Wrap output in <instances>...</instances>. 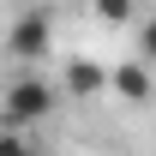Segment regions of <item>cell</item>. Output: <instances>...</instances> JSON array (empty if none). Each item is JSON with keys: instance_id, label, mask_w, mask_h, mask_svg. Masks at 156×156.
Masks as SVG:
<instances>
[{"instance_id": "obj_5", "label": "cell", "mask_w": 156, "mask_h": 156, "mask_svg": "<svg viewBox=\"0 0 156 156\" xmlns=\"http://www.w3.org/2000/svg\"><path fill=\"white\" fill-rule=\"evenodd\" d=\"M0 156H42V144H36V132L6 126V132H0Z\"/></svg>"}, {"instance_id": "obj_3", "label": "cell", "mask_w": 156, "mask_h": 156, "mask_svg": "<svg viewBox=\"0 0 156 156\" xmlns=\"http://www.w3.org/2000/svg\"><path fill=\"white\" fill-rule=\"evenodd\" d=\"M108 84H114L126 102H150V66H144V60H120L114 72H108Z\"/></svg>"}, {"instance_id": "obj_6", "label": "cell", "mask_w": 156, "mask_h": 156, "mask_svg": "<svg viewBox=\"0 0 156 156\" xmlns=\"http://www.w3.org/2000/svg\"><path fill=\"white\" fill-rule=\"evenodd\" d=\"M138 54H144V60H156V12L144 18V30H138Z\"/></svg>"}, {"instance_id": "obj_1", "label": "cell", "mask_w": 156, "mask_h": 156, "mask_svg": "<svg viewBox=\"0 0 156 156\" xmlns=\"http://www.w3.org/2000/svg\"><path fill=\"white\" fill-rule=\"evenodd\" d=\"M54 102H60V90L42 72H18L0 90V114H6V126H18V132H36V120L54 114Z\"/></svg>"}, {"instance_id": "obj_2", "label": "cell", "mask_w": 156, "mask_h": 156, "mask_svg": "<svg viewBox=\"0 0 156 156\" xmlns=\"http://www.w3.org/2000/svg\"><path fill=\"white\" fill-rule=\"evenodd\" d=\"M48 30H54L48 12H18L12 30H6V54H12V60H36L42 48H48Z\"/></svg>"}, {"instance_id": "obj_4", "label": "cell", "mask_w": 156, "mask_h": 156, "mask_svg": "<svg viewBox=\"0 0 156 156\" xmlns=\"http://www.w3.org/2000/svg\"><path fill=\"white\" fill-rule=\"evenodd\" d=\"M102 84H108V72H102L96 60H72V66H66V90H72V96H96Z\"/></svg>"}]
</instances>
